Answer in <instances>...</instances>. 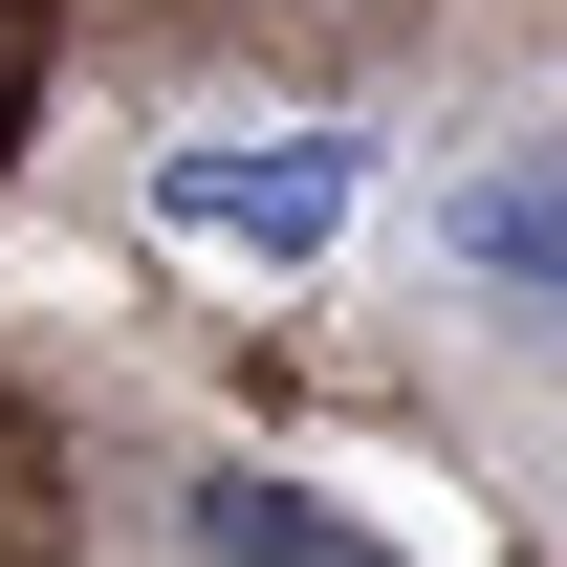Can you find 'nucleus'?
<instances>
[{"mask_svg":"<svg viewBox=\"0 0 567 567\" xmlns=\"http://www.w3.org/2000/svg\"><path fill=\"white\" fill-rule=\"evenodd\" d=\"M350 197H371L350 132H197V153H153V218H175L197 262H240V284L328 262V240H350Z\"/></svg>","mask_w":567,"mask_h":567,"instance_id":"f257e3e1","label":"nucleus"},{"mask_svg":"<svg viewBox=\"0 0 567 567\" xmlns=\"http://www.w3.org/2000/svg\"><path fill=\"white\" fill-rule=\"evenodd\" d=\"M197 546L218 567H393L371 524H328V502H284V481H197Z\"/></svg>","mask_w":567,"mask_h":567,"instance_id":"f03ea898","label":"nucleus"}]
</instances>
